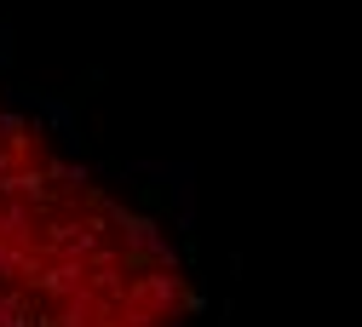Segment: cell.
<instances>
[{"label":"cell","instance_id":"6da1fadb","mask_svg":"<svg viewBox=\"0 0 362 327\" xmlns=\"http://www.w3.org/2000/svg\"><path fill=\"white\" fill-rule=\"evenodd\" d=\"M173 230L0 86V327H196Z\"/></svg>","mask_w":362,"mask_h":327}]
</instances>
